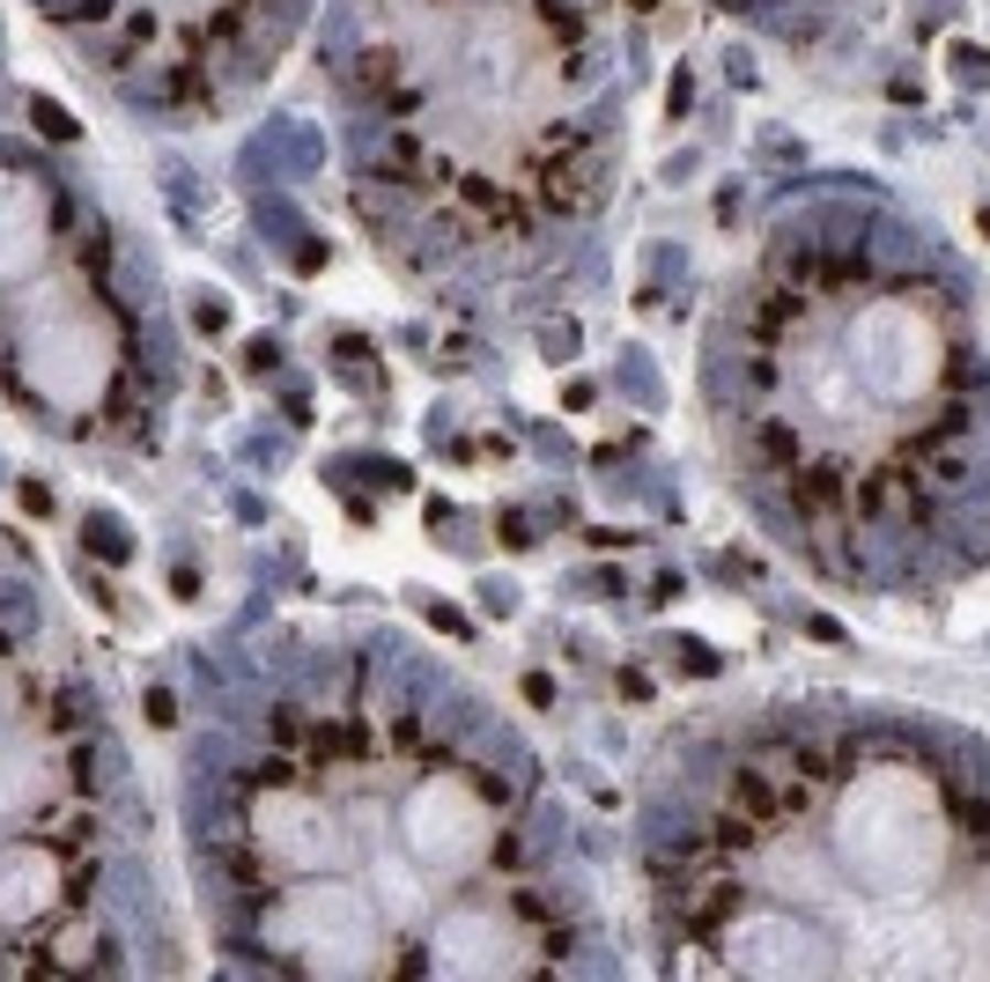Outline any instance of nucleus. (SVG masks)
<instances>
[{
	"instance_id": "nucleus-9",
	"label": "nucleus",
	"mask_w": 990,
	"mask_h": 982,
	"mask_svg": "<svg viewBox=\"0 0 990 982\" xmlns=\"http://www.w3.org/2000/svg\"><path fill=\"white\" fill-rule=\"evenodd\" d=\"M89 953H97V924H89V916H67V924H52V946H45L52 968H89Z\"/></svg>"
},
{
	"instance_id": "nucleus-2",
	"label": "nucleus",
	"mask_w": 990,
	"mask_h": 982,
	"mask_svg": "<svg viewBox=\"0 0 990 982\" xmlns=\"http://www.w3.org/2000/svg\"><path fill=\"white\" fill-rule=\"evenodd\" d=\"M385 924V916H377ZM377 924L370 909H363V894H347L341 880L325 886H297L281 909H273V946L297 960V968H311V975H355V968H377Z\"/></svg>"
},
{
	"instance_id": "nucleus-5",
	"label": "nucleus",
	"mask_w": 990,
	"mask_h": 982,
	"mask_svg": "<svg viewBox=\"0 0 990 982\" xmlns=\"http://www.w3.org/2000/svg\"><path fill=\"white\" fill-rule=\"evenodd\" d=\"M67 902V864L23 842V850H0V931H45V916H60Z\"/></svg>"
},
{
	"instance_id": "nucleus-4",
	"label": "nucleus",
	"mask_w": 990,
	"mask_h": 982,
	"mask_svg": "<svg viewBox=\"0 0 990 982\" xmlns=\"http://www.w3.org/2000/svg\"><path fill=\"white\" fill-rule=\"evenodd\" d=\"M407 842H415L429 864H444V872L488 857V850H495V806H488V790L466 784V776H437V784H421L415 806H407Z\"/></svg>"
},
{
	"instance_id": "nucleus-7",
	"label": "nucleus",
	"mask_w": 990,
	"mask_h": 982,
	"mask_svg": "<svg viewBox=\"0 0 990 982\" xmlns=\"http://www.w3.org/2000/svg\"><path fill=\"white\" fill-rule=\"evenodd\" d=\"M37 251H45V199L30 177L0 171V281L37 267Z\"/></svg>"
},
{
	"instance_id": "nucleus-1",
	"label": "nucleus",
	"mask_w": 990,
	"mask_h": 982,
	"mask_svg": "<svg viewBox=\"0 0 990 982\" xmlns=\"http://www.w3.org/2000/svg\"><path fill=\"white\" fill-rule=\"evenodd\" d=\"M111 377H119V341H111V325L97 311H82V303H60L45 319L30 325L23 341V385L45 407L60 414H82V407H97L111 392Z\"/></svg>"
},
{
	"instance_id": "nucleus-8",
	"label": "nucleus",
	"mask_w": 990,
	"mask_h": 982,
	"mask_svg": "<svg viewBox=\"0 0 990 982\" xmlns=\"http://www.w3.org/2000/svg\"><path fill=\"white\" fill-rule=\"evenodd\" d=\"M592 177H599V155H592V141H577V133H562V155L547 148L540 163H532V185H540V199L555 215H577V207L592 199Z\"/></svg>"
},
{
	"instance_id": "nucleus-3",
	"label": "nucleus",
	"mask_w": 990,
	"mask_h": 982,
	"mask_svg": "<svg viewBox=\"0 0 990 982\" xmlns=\"http://www.w3.org/2000/svg\"><path fill=\"white\" fill-rule=\"evenodd\" d=\"M251 850L267 864H289V872H333V864H347L355 835L319 790H259L251 798Z\"/></svg>"
},
{
	"instance_id": "nucleus-6",
	"label": "nucleus",
	"mask_w": 990,
	"mask_h": 982,
	"mask_svg": "<svg viewBox=\"0 0 990 982\" xmlns=\"http://www.w3.org/2000/svg\"><path fill=\"white\" fill-rule=\"evenodd\" d=\"M60 798V768L30 732H8L0 724V820H23V812H45Z\"/></svg>"
}]
</instances>
